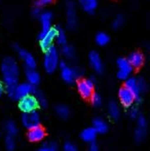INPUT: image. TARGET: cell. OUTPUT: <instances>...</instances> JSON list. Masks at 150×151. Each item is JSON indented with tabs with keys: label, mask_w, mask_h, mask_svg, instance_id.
Listing matches in <instances>:
<instances>
[{
	"label": "cell",
	"mask_w": 150,
	"mask_h": 151,
	"mask_svg": "<svg viewBox=\"0 0 150 151\" xmlns=\"http://www.w3.org/2000/svg\"><path fill=\"white\" fill-rule=\"evenodd\" d=\"M88 62H90V65L92 67V69L96 73L100 74L104 71V64H103L102 58L99 55V52H95V50L90 52V55H88Z\"/></svg>",
	"instance_id": "2e32d148"
},
{
	"label": "cell",
	"mask_w": 150,
	"mask_h": 151,
	"mask_svg": "<svg viewBox=\"0 0 150 151\" xmlns=\"http://www.w3.org/2000/svg\"><path fill=\"white\" fill-rule=\"evenodd\" d=\"M88 151H100V148L97 145L96 143L90 144V147H88Z\"/></svg>",
	"instance_id": "74e56055"
},
{
	"label": "cell",
	"mask_w": 150,
	"mask_h": 151,
	"mask_svg": "<svg viewBox=\"0 0 150 151\" xmlns=\"http://www.w3.org/2000/svg\"><path fill=\"white\" fill-rule=\"evenodd\" d=\"M147 133H148V122L145 116L140 115L137 118V127L135 129L134 137L138 143L143 142L147 137Z\"/></svg>",
	"instance_id": "52a82bcc"
},
{
	"label": "cell",
	"mask_w": 150,
	"mask_h": 151,
	"mask_svg": "<svg viewBox=\"0 0 150 151\" xmlns=\"http://www.w3.org/2000/svg\"><path fill=\"white\" fill-rule=\"evenodd\" d=\"M55 112H56L57 116L60 117L61 119H67L70 116V109L68 106L64 105V104H58L55 107Z\"/></svg>",
	"instance_id": "603a6c76"
},
{
	"label": "cell",
	"mask_w": 150,
	"mask_h": 151,
	"mask_svg": "<svg viewBox=\"0 0 150 151\" xmlns=\"http://www.w3.org/2000/svg\"><path fill=\"white\" fill-rule=\"evenodd\" d=\"M97 137H98V134L93 129V127H85V129H82L81 133H80V138H81V140L88 144L95 143Z\"/></svg>",
	"instance_id": "d6986e66"
},
{
	"label": "cell",
	"mask_w": 150,
	"mask_h": 151,
	"mask_svg": "<svg viewBox=\"0 0 150 151\" xmlns=\"http://www.w3.org/2000/svg\"><path fill=\"white\" fill-rule=\"evenodd\" d=\"M123 23H124L123 16H121V14H118V16H116L115 19L113 20L112 27H113L114 29H118V28H120L122 25H123Z\"/></svg>",
	"instance_id": "836d02e7"
},
{
	"label": "cell",
	"mask_w": 150,
	"mask_h": 151,
	"mask_svg": "<svg viewBox=\"0 0 150 151\" xmlns=\"http://www.w3.org/2000/svg\"><path fill=\"white\" fill-rule=\"evenodd\" d=\"M77 91L79 95L84 99H90L95 93V79L94 78H82L77 81Z\"/></svg>",
	"instance_id": "5b68a950"
},
{
	"label": "cell",
	"mask_w": 150,
	"mask_h": 151,
	"mask_svg": "<svg viewBox=\"0 0 150 151\" xmlns=\"http://www.w3.org/2000/svg\"><path fill=\"white\" fill-rule=\"evenodd\" d=\"M18 106H19V109H20L23 113L37 111V109L39 108L37 99L33 93L30 96H27V97L23 98V99L19 100Z\"/></svg>",
	"instance_id": "8992f818"
},
{
	"label": "cell",
	"mask_w": 150,
	"mask_h": 151,
	"mask_svg": "<svg viewBox=\"0 0 150 151\" xmlns=\"http://www.w3.org/2000/svg\"><path fill=\"white\" fill-rule=\"evenodd\" d=\"M116 65H117L118 71H117V77L121 80L126 81L128 77H131L133 73V67L131 64L128 63V59L126 58H119L116 61Z\"/></svg>",
	"instance_id": "9c48e42d"
},
{
	"label": "cell",
	"mask_w": 150,
	"mask_h": 151,
	"mask_svg": "<svg viewBox=\"0 0 150 151\" xmlns=\"http://www.w3.org/2000/svg\"><path fill=\"white\" fill-rule=\"evenodd\" d=\"M5 133L6 136H10L14 138H16V136L19 134V127L14 120H8L5 123Z\"/></svg>",
	"instance_id": "cb8c5ba5"
},
{
	"label": "cell",
	"mask_w": 150,
	"mask_h": 151,
	"mask_svg": "<svg viewBox=\"0 0 150 151\" xmlns=\"http://www.w3.org/2000/svg\"><path fill=\"white\" fill-rule=\"evenodd\" d=\"M57 27H50L45 33L39 34V45L42 50L45 52L47 48L54 45V41L56 40Z\"/></svg>",
	"instance_id": "ba28073f"
},
{
	"label": "cell",
	"mask_w": 150,
	"mask_h": 151,
	"mask_svg": "<svg viewBox=\"0 0 150 151\" xmlns=\"http://www.w3.org/2000/svg\"><path fill=\"white\" fill-rule=\"evenodd\" d=\"M56 40L58 42V44L60 45H65L67 44V35L65 33V31L62 28L57 27V35H56Z\"/></svg>",
	"instance_id": "83f0119b"
},
{
	"label": "cell",
	"mask_w": 150,
	"mask_h": 151,
	"mask_svg": "<svg viewBox=\"0 0 150 151\" xmlns=\"http://www.w3.org/2000/svg\"><path fill=\"white\" fill-rule=\"evenodd\" d=\"M2 82L4 84V91L11 99L14 90L20 80V66L18 62L11 57H6L1 63Z\"/></svg>",
	"instance_id": "6da1fadb"
},
{
	"label": "cell",
	"mask_w": 150,
	"mask_h": 151,
	"mask_svg": "<svg viewBox=\"0 0 150 151\" xmlns=\"http://www.w3.org/2000/svg\"><path fill=\"white\" fill-rule=\"evenodd\" d=\"M80 6L83 8L85 12H93L97 8L98 5V0H79Z\"/></svg>",
	"instance_id": "d4e9b609"
},
{
	"label": "cell",
	"mask_w": 150,
	"mask_h": 151,
	"mask_svg": "<svg viewBox=\"0 0 150 151\" xmlns=\"http://www.w3.org/2000/svg\"><path fill=\"white\" fill-rule=\"evenodd\" d=\"M42 10L40 7H38V6H35L34 8L32 9V16L35 17V18H39V16L41 14Z\"/></svg>",
	"instance_id": "8d00e7d4"
},
{
	"label": "cell",
	"mask_w": 150,
	"mask_h": 151,
	"mask_svg": "<svg viewBox=\"0 0 150 151\" xmlns=\"http://www.w3.org/2000/svg\"><path fill=\"white\" fill-rule=\"evenodd\" d=\"M109 41H110V37H109L108 34L105 33V32H99L96 35V42L98 45H100V46L106 45Z\"/></svg>",
	"instance_id": "4316f807"
},
{
	"label": "cell",
	"mask_w": 150,
	"mask_h": 151,
	"mask_svg": "<svg viewBox=\"0 0 150 151\" xmlns=\"http://www.w3.org/2000/svg\"><path fill=\"white\" fill-rule=\"evenodd\" d=\"M52 12L45 10V12H41V14L39 16L40 25H41V32H40V34L45 33V32L52 27Z\"/></svg>",
	"instance_id": "ac0fdd59"
},
{
	"label": "cell",
	"mask_w": 150,
	"mask_h": 151,
	"mask_svg": "<svg viewBox=\"0 0 150 151\" xmlns=\"http://www.w3.org/2000/svg\"><path fill=\"white\" fill-rule=\"evenodd\" d=\"M107 112L108 115L111 117V119L113 120H118L121 116V108L120 105L115 101L109 102L108 106H107Z\"/></svg>",
	"instance_id": "7402d4cb"
},
{
	"label": "cell",
	"mask_w": 150,
	"mask_h": 151,
	"mask_svg": "<svg viewBox=\"0 0 150 151\" xmlns=\"http://www.w3.org/2000/svg\"><path fill=\"white\" fill-rule=\"evenodd\" d=\"M45 137L46 131L41 125H38L36 127L28 129V132H27V139L32 143H39V142L43 141Z\"/></svg>",
	"instance_id": "5bb4252c"
},
{
	"label": "cell",
	"mask_w": 150,
	"mask_h": 151,
	"mask_svg": "<svg viewBox=\"0 0 150 151\" xmlns=\"http://www.w3.org/2000/svg\"><path fill=\"white\" fill-rule=\"evenodd\" d=\"M124 88H128L133 93L135 100H136V103H140L143 99V95L146 93L147 88H148V86L143 78L131 76L124 82Z\"/></svg>",
	"instance_id": "7a4b0ae2"
},
{
	"label": "cell",
	"mask_w": 150,
	"mask_h": 151,
	"mask_svg": "<svg viewBox=\"0 0 150 151\" xmlns=\"http://www.w3.org/2000/svg\"><path fill=\"white\" fill-rule=\"evenodd\" d=\"M59 67H60V71H61V77H62V79L66 83L72 84L74 83L76 80L79 79L81 73H80L78 68L72 67L69 64H67L65 61H60Z\"/></svg>",
	"instance_id": "277c9868"
},
{
	"label": "cell",
	"mask_w": 150,
	"mask_h": 151,
	"mask_svg": "<svg viewBox=\"0 0 150 151\" xmlns=\"http://www.w3.org/2000/svg\"><path fill=\"white\" fill-rule=\"evenodd\" d=\"M128 116H130L131 119H134V120H137V118L141 115L140 114V111H139V108L137 107L136 105L132 106L131 108H128Z\"/></svg>",
	"instance_id": "d6a6232c"
},
{
	"label": "cell",
	"mask_w": 150,
	"mask_h": 151,
	"mask_svg": "<svg viewBox=\"0 0 150 151\" xmlns=\"http://www.w3.org/2000/svg\"><path fill=\"white\" fill-rule=\"evenodd\" d=\"M66 19L67 25L70 29H74L77 26V12L72 1H67L66 3Z\"/></svg>",
	"instance_id": "9a60e30c"
},
{
	"label": "cell",
	"mask_w": 150,
	"mask_h": 151,
	"mask_svg": "<svg viewBox=\"0 0 150 151\" xmlns=\"http://www.w3.org/2000/svg\"><path fill=\"white\" fill-rule=\"evenodd\" d=\"M90 104L95 107H101L103 105V97L98 93H94L90 98Z\"/></svg>",
	"instance_id": "4dcf8cb0"
},
{
	"label": "cell",
	"mask_w": 150,
	"mask_h": 151,
	"mask_svg": "<svg viewBox=\"0 0 150 151\" xmlns=\"http://www.w3.org/2000/svg\"><path fill=\"white\" fill-rule=\"evenodd\" d=\"M40 121H41V118H40V115L37 111L23 113L22 118H21L22 125L27 129H31L33 127L40 125Z\"/></svg>",
	"instance_id": "30bf717a"
},
{
	"label": "cell",
	"mask_w": 150,
	"mask_h": 151,
	"mask_svg": "<svg viewBox=\"0 0 150 151\" xmlns=\"http://www.w3.org/2000/svg\"><path fill=\"white\" fill-rule=\"evenodd\" d=\"M16 50L18 52L19 56H20L21 60L24 63L26 69H36V66H37L36 60H35L34 56L30 52L24 50V48H21L18 45H16Z\"/></svg>",
	"instance_id": "4fadbf2b"
},
{
	"label": "cell",
	"mask_w": 150,
	"mask_h": 151,
	"mask_svg": "<svg viewBox=\"0 0 150 151\" xmlns=\"http://www.w3.org/2000/svg\"><path fill=\"white\" fill-rule=\"evenodd\" d=\"M63 151H78V148L72 142H66L63 146Z\"/></svg>",
	"instance_id": "e575fe53"
},
{
	"label": "cell",
	"mask_w": 150,
	"mask_h": 151,
	"mask_svg": "<svg viewBox=\"0 0 150 151\" xmlns=\"http://www.w3.org/2000/svg\"><path fill=\"white\" fill-rule=\"evenodd\" d=\"M4 91H5L4 90V84H3V82H2V80L0 79V97L3 95Z\"/></svg>",
	"instance_id": "f35d334b"
},
{
	"label": "cell",
	"mask_w": 150,
	"mask_h": 151,
	"mask_svg": "<svg viewBox=\"0 0 150 151\" xmlns=\"http://www.w3.org/2000/svg\"><path fill=\"white\" fill-rule=\"evenodd\" d=\"M128 61L131 64V66L133 67V69H139V68H141L144 65L145 57L140 52H133L128 56Z\"/></svg>",
	"instance_id": "e0dca14e"
},
{
	"label": "cell",
	"mask_w": 150,
	"mask_h": 151,
	"mask_svg": "<svg viewBox=\"0 0 150 151\" xmlns=\"http://www.w3.org/2000/svg\"><path fill=\"white\" fill-rule=\"evenodd\" d=\"M54 0H36V6L41 8L42 6H45V5H48V4L52 3Z\"/></svg>",
	"instance_id": "d590c367"
},
{
	"label": "cell",
	"mask_w": 150,
	"mask_h": 151,
	"mask_svg": "<svg viewBox=\"0 0 150 151\" xmlns=\"http://www.w3.org/2000/svg\"><path fill=\"white\" fill-rule=\"evenodd\" d=\"M62 52H63V55L65 56V58L68 59V60H72V59H74V57H75L74 47H73L72 45H70V44H68V43L65 44V45H63Z\"/></svg>",
	"instance_id": "484cf974"
},
{
	"label": "cell",
	"mask_w": 150,
	"mask_h": 151,
	"mask_svg": "<svg viewBox=\"0 0 150 151\" xmlns=\"http://www.w3.org/2000/svg\"><path fill=\"white\" fill-rule=\"evenodd\" d=\"M25 76H26V80H27L26 82H28L33 88H36L38 84L40 83V80H41L40 74L38 73L36 69H26Z\"/></svg>",
	"instance_id": "ffe728a7"
},
{
	"label": "cell",
	"mask_w": 150,
	"mask_h": 151,
	"mask_svg": "<svg viewBox=\"0 0 150 151\" xmlns=\"http://www.w3.org/2000/svg\"><path fill=\"white\" fill-rule=\"evenodd\" d=\"M118 100H119L120 105L122 107L126 108V109H128V108H131L136 104V100H135V97L133 96V93L124 86L120 88L119 91H118Z\"/></svg>",
	"instance_id": "7c38bea8"
},
{
	"label": "cell",
	"mask_w": 150,
	"mask_h": 151,
	"mask_svg": "<svg viewBox=\"0 0 150 151\" xmlns=\"http://www.w3.org/2000/svg\"><path fill=\"white\" fill-rule=\"evenodd\" d=\"M38 151H59V148L55 142H46L40 146Z\"/></svg>",
	"instance_id": "1f68e13d"
},
{
	"label": "cell",
	"mask_w": 150,
	"mask_h": 151,
	"mask_svg": "<svg viewBox=\"0 0 150 151\" xmlns=\"http://www.w3.org/2000/svg\"><path fill=\"white\" fill-rule=\"evenodd\" d=\"M93 129L97 132V134H106L109 129V125H108V122L102 117H96L94 120H93Z\"/></svg>",
	"instance_id": "44dd1931"
},
{
	"label": "cell",
	"mask_w": 150,
	"mask_h": 151,
	"mask_svg": "<svg viewBox=\"0 0 150 151\" xmlns=\"http://www.w3.org/2000/svg\"><path fill=\"white\" fill-rule=\"evenodd\" d=\"M59 64H60V55L58 48L52 45L44 52L43 68L46 73L52 74L56 72V70L59 68Z\"/></svg>",
	"instance_id": "3957f363"
},
{
	"label": "cell",
	"mask_w": 150,
	"mask_h": 151,
	"mask_svg": "<svg viewBox=\"0 0 150 151\" xmlns=\"http://www.w3.org/2000/svg\"><path fill=\"white\" fill-rule=\"evenodd\" d=\"M4 145H5L6 151H14V150H16V147H17L16 138L10 137V136H6Z\"/></svg>",
	"instance_id": "f546056e"
},
{
	"label": "cell",
	"mask_w": 150,
	"mask_h": 151,
	"mask_svg": "<svg viewBox=\"0 0 150 151\" xmlns=\"http://www.w3.org/2000/svg\"><path fill=\"white\" fill-rule=\"evenodd\" d=\"M35 88H33L32 86L28 83V82H21L18 83L17 86L14 90V93H12L11 99L14 100H21L23 98L27 97V96H30L34 93Z\"/></svg>",
	"instance_id": "8fae6325"
},
{
	"label": "cell",
	"mask_w": 150,
	"mask_h": 151,
	"mask_svg": "<svg viewBox=\"0 0 150 151\" xmlns=\"http://www.w3.org/2000/svg\"><path fill=\"white\" fill-rule=\"evenodd\" d=\"M33 95L36 97L37 99V102H38V106L41 108H45L46 106H47V100H46L45 96L43 95V93H41V91H37L36 88H35L34 93H33Z\"/></svg>",
	"instance_id": "f1b7e54d"
}]
</instances>
